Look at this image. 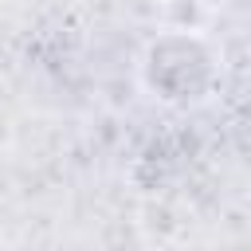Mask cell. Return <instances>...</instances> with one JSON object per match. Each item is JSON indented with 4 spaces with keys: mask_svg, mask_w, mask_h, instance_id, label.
<instances>
[]
</instances>
